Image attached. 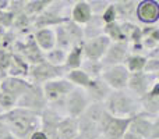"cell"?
Returning a JSON list of instances; mask_svg holds the SVG:
<instances>
[{"label": "cell", "instance_id": "39", "mask_svg": "<svg viewBox=\"0 0 159 139\" xmlns=\"http://www.w3.org/2000/svg\"><path fill=\"white\" fill-rule=\"evenodd\" d=\"M77 139H80V138H77Z\"/></svg>", "mask_w": 159, "mask_h": 139}, {"label": "cell", "instance_id": "23", "mask_svg": "<svg viewBox=\"0 0 159 139\" xmlns=\"http://www.w3.org/2000/svg\"><path fill=\"white\" fill-rule=\"evenodd\" d=\"M82 61H84V54H82V45L78 46H73L71 49L67 52L66 61H64V70L71 71V70H78L81 67Z\"/></svg>", "mask_w": 159, "mask_h": 139}, {"label": "cell", "instance_id": "1", "mask_svg": "<svg viewBox=\"0 0 159 139\" xmlns=\"http://www.w3.org/2000/svg\"><path fill=\"white\" fill-rule=\"evenodd\" d=\"M0 120L17 139H28L34 131L41 128L39 114L20 107H14L10 111L0 114Z\"/></svg>", "mask_w": 159, "mask_h": 139}, {"label": "cell", "instance_id": "27", "mask_svg": "<svg viewBox=\"0 0 159 139\" xmlns=\"http://www.w3.org/2000/svg\"><path fill=\"white\" fill-rule=\"evenodd\" d=\"M103 35L110 42H127L124 38L123 29H121L120 21H115L112 24H106L103 28Z\"/></svg>", "mask_w": 159, "mask_h": 139}, {"label": "cell", "instance_id": "18", "mask_svg": "<svg viewBox=\"0 0 159 139\" xmlns=\"http://www.w3.org/2000/svg\"><path fill=\"white\" fill-rule=\"evenodd\" d=\"M34 41H35L36 46L41 49L42 53H46L56 47V38H55V31L53 28H41V29H35L32 32Z\"/></svg>", "mask_w": 159, "mask_h": 139}, {"label": "cell", "instance_id": "30", "mask_svg": "<svg viewBox=\"0 0 159 139\" xmlns=\"http://www.w3.org/2000/svg\"><path fill=\"white\" fill-rule=\"evenodd\" d=\"M91 79L93 78H99L102 74V70H103V66H102L101 61H91V60H84L80 67Z\"/></svg>", "mask_w": 159, "mask_h": 139}, {"label": "cell", "instance_id": "34", "mask_svg": "<svg viewBox=\"0 0 159 139\" xmlns=\"http://www.w3.org/2000/svg\"><path fill=\"white\" fill-rule=\"evenodd\" d=\"M13 21H14V14L10 10H2L0 11V28H6V29H10L13 27Z\"/></svg>", "mask_w": 159, "mask_h": 139}, {"label": "cell", "instance_id": "28", "mask_svg": "<svg viewBox=\"0 0 159 139\" xmlns=\"http://www.w3.org/2000/svg\"><path fill=\"white\" fill-rule=\"evenodd\" d=\"M63 25H64V28H66L67 33H69L70 41H71L73 46L82 45V42H84V32H82L81 25H77L75 22L70 21V20H67Z\"/></svg>", "mask_w": 159, "mask_h": 139}, {"label": "cell", "instance_id": "8", "mask_svg": "<svg viewBox=\"0 0 159 139\" xmlns=\"http://www.w3.org/2000/svg\"><path fill=\"white\" fill-rule=\"evenodd\" d=\"M130 120L131 118H117L112 117L107 113V115L101 123V138L103 139H123L126 132L129 131Z\"/></svg>", "mask_w": 159, "mask_h": 139}, {"label": "cell", "instance_id": "16", "mask_svg": "<svg viewBox=\"0 0 159 139\" xmlns=\"http://www.w3.org/2000/svg\"><path fill=\"white\" fill-rule=\"evenodd\" d=\"M84 90L88 96L89 103H103L107 96L110 95V92H112V89L102 81L101 76L91 79L89 84L87 85V88Z\"/></svg>", "mask_w": 159, "mask_h": 139}, {"label": "cell", "instance_id": "13", "mask_svg": "<svg viewBox=\"0 0 159 139\" xmlns=\"http://www.w3.org/2000/svg\"><path fill=\"white\" fill-rule=\"evenodd\" d=\"M137 21L148 25H157L159 20V3L157 0H141L137 3V11H135Z\"/></svg>", "mask_w": 159, "mask_h": 139}, {"label": "cell", "instance_id": "12", "mask_svg": "<svg viewBox=\"0 0 159 139\" xmlns=\"http://www.w3.org/2000/svg\"><path fill=\"white\" fill-rule=\"evenodd\" d=\"M130 54V45L129 42H112L107 47L105 56L102 57L101 63L103 67L120 66L124 63L127 56Z\"/></svg>", "mask_w": 159, "mask_h": 139}, {"label": "cell", "instance_id": "24", "mask_svg": "<svg viewBox=\"0 0 159 139\" xmlns=\"http://www.w3.org/2000/svg\"><path fill=\"white\" fill-rule=\"evenodd\" d=\"M147 63V57L144 54H137V53H130L127 56V59L124 60L123 66L126 67V70L129 71L130 74H137L144 71V67H145Z\"/></svg>", "mask_w": 159, "mask_h": 139}, {"label": "cell", "instance_id": "9", "mask_svg": "<svg viewBox=\"0 0 159 139\" xmlns=\"http://www.w3.org/2000/svg\"><path fill=\"white\" fill-rule=\"evenodd\" d=\"M130 72L126 70L123 64L112 67H103L101 74V79L112 90H124L127 89Z\"/></svg>", "mask_w": 159, "mask_h": 139}, {"label": "cell", "instance_id": "3", "mask_svg": "<svg viewBox=\"0 0 159 139\" xmlns=\"http://www.w3.org/2000/svg\"><path fill=\"white\" fill-rule=\"evenodd\" d=\"M41 86H42V92H43L45 99L48 102V106L57 110L59 113H61L64 115V113H63L64 99L71 92V89L74 86L64 76L48 81L43 85H41Z\"/></svg>", "mask_w": 159, "mask_h": 139}, {"label": "cell", "instance_id": "14", "mask_svg": "<svg viewBox=\"0 0 159 139\" xmlns=\"http://www.w3.org/2000/svg\"><path fill=\"white\" fill-rule=\"evenodd\" d=\"M31 86V82L27 78H17V76H4L0 79V93L11 96L18 100Z\"/></svg>", "mask_w": 159, "mask_h": 139}, {"label": "cell", "instance_id": "31", "mask_svg": "<svg viewBox=\"0 0 159 139\" xmlns=\"http://www.w3.org/2000/svg\"><path fill=\"white\" fill-rule=\"evenodd\" d=\"M14 29L21 31V32L25 33V31H28L30 28H32V18L28 17L27 14L22 11V13L14 15V21H13V27Z\"/></svg>", "mask_w": 159, "mask_h": 139}, {"label": "cell", "instance_id": "4", "mask_svg": "<svg viewBox=\"0 0 159 139\" xmlns=\"http://www.w3.org/2000/svg\"><path fill=\"white\" fill-rule=\"evenodd\" d=\"M129 131L135 134L141 139H159V124L158 118L138 113L130 120Z\"/></svg>", "mask_w": 159, "mask_h": 139}, {"label": "cell", "instance_id": "26", "mask_svg": "<svg viewBox=\"0 0 159 139\" xmlns=\"http://www.w3.org/2000/svg\"><path fill=\"white\" fill-rule=\"evenodd\" d=\"M50 4V0H31V2H25L24 6V13L31 18H35L39 14H42Z\"/></svg>", "mask_w": 159, "mask_h": 139}, {"label": "cell", "instance_id": "5", "mask_svg": "<svg viewBox=\"0 0 159 139\" xmlns=\"http://www.w3.org/2000/svg\"><path fill=\"white\" fill-rule=\"evenodd\" d=\"M64 74H66L64 67H55L46 61H42L36 66L30 67L27 79L34 85H43L48 81L61 78V76H64Z\"/></svg>", "mask_w": 159, "mask_h": 139}, {"label": "cell", "instance_id": "15", "mask_svg": "<svg viewBox=\"0 0 159 139\" xmlns=\"http://www.w3.org/2000/svg\"><path fill=\"white\" fill-rule=\"evenodd\" d=\"M140 100V109L143 114L148 115V117H154L158 118V113H159V81L154 86L151 88L148 93L138 99Z\"/></svg>", "mask_w": 159, "mask_h": 139}, {"label": "cell", "instance_id": "36", "mask_svg": "<svg viewBox=\"0 0 159 139\" xmlns=\"http://www.w3.org/2000/svg\"><path fill=\"white\" fill-rule=\"evenodd\" d=\"M28 139H49V137H48V135L45 134L41 128H39V129H36V131H34L32 134L30 135V138Z\"/></svg>", "mask_w": 159, "mask_h": 139}, {"label": "cell", "instance_id": "11", "mask_svg": "<svg viewBox=\"0 0 159 139\" xmlns=\"http://www.w3.org/2000/svg\"><path fill=\"white\" fill-rule=\"evenodd\" d=\"M110 43H112V42H110L105 35L84 41L82 42V54H84V60L101 61Z\"/></svg>", "mask_w": 159, "mask_h": 139}, {"label": "cell", "instance_id": "38", "mask_svg": "<svg viewBox=\"0 0 159 139\" xmlns=\"http://www.w3.org/2000/svg\"><path fill=\"white\" fill-rule=\"evenodd\" d=\"M99 139H103V138H99Z\"/></svg>", "mask_w": 159, "mask_h": 139}, {"label": "cell", "instance_id": "2", "mask_svg": "<svg viewBox=\"0 0 159 139\" xmlns=\"http://www.w3.org/2000/svg\"><path fill=\"white\" fill-rule=\"evenodd\" d=\"M103 106L112 117L117 118H133L141 111L138 98L127 89L112 90L103 102Z\"/></svg>", "mask_w": 159, "mask_h": 139}, {"label": "cell", "instance_id": "17", "mask_svg": "<svg viewBox=\"0 0 159 139\" xmlns=\"http://www.w3.org/2000/svg\"><path fill=\"white\" fill-rule=\"evenodd\" d=\"M91 18H92V13H91L88 0H78V2L73 3L71 10H70V15H69L70 21L84 27Z\"/></svg>", "mask_w": 159, "mask_h": 139}, {"label": "cell", "instance_id": "25", "mask_svg": "<svg viewBox=\"0 0 159 139\" xmlns=\"http://www.w3.org/2000/svg\"><path fill=\"white\" fill-rule=\"evenodd\" d=\"M64 78H66L74 88H81V89H85L87 85L89 84V81H91V78L81 68L67 71V72L64 74Z\"/></svg>", "mask_w": 159, "mask_h": 139}, {"label": "cell", "instance_id": "22", "mask_svg": "<svg viewBox=\"0 0 159 139\" xmlns=\"http://www.w3.org/2000/svg\"><path fill=\"white\" fill-rule=\"evenodd\" d=\"M103 28L105 24L99 15H92V18L82 27V32H84V41L87 39H92L96 36L103 35Z\"/></svg>", "mask_w": 159, "mask_h": 139}, {"label": "cell", "instance_id": "33", "mask_svg": "<svg viewBox=\"0 0 159 139\" xmlns=\"http://www.w3.org/2000/svg\"><path fill=\"white\" fill-rule=\"evenodd\" d=\"M102 21H103V24H112V22L117 21V14H116V10H115V6H113V2L109 3V6L106 7V10L102 13L101 15Z\"/></svg>", "mask_w": 159, "mask_h": 139}, {"label": "cell", "instance_id": "10", "mask_svg": "<svg viewBox=\"0 0 159 139\" xmlns=\"http://www.w3.org/2000/svg\"><path fill=\"white\" fill-rule=\"evenodd\" d=\"M157 82H158V75H151V74H147L144 71L137 74H130L127 90L140 99L145 93H148Z\"/></svg>", "mask_w": 159, "mask_h": 139}, {"label": "cell", "instance_id": "35", "mask_svg": "<svg viewBox=\"0 0 159 139\" xmlns=\"http://www.w3.org/2000/svg\"><path fill=\"white\" fill-rule=\"evenodd\" d=\"M144 72L158 75L159 72V57H147V63L144 67Z\"/></svg>", "mask_w": 159, "mask_h": 139}, {"label": "cell", "instance_id": "21", "mask_svg": "<svg viewBox=\"0 0 159 139\" xmlns=\"http://www.w3.org/2000/svg\"><path fill=\"white\" fill-rule=\"evenodd\" d=\"M28 70H30V66L27 64V61H25L21 56L13 53L10 66H8V70H7V75L17 76V78H27Z\"/></svg>", "mask_w": 159, "mask_h": 139}, {"label": "cell", "instance_id": "19", "mask_svg": "<svg viewBox=\"0 0 159 139\" xmlns=\"http://www.w3.org/2000/svg\"><path fill=\"white\" fill-rule=\"evenodd\" d=\"M137 3L133 0H120V2H113L116 14H117V21H126V22H134L137 24Z\"/></svg>", "mask_w": 159, "mask_h": 139}, {"label": "cell", "instance_id": "6", "mask_svg": "<svg viewBox=\"0 0 159 139\" xmlns=\"http://www.w3.org/2000/svg\"><path fill=\"white\" fill-rule=\"evenodd\" d=\"M16 107L30 110V111L36 113V114H41V113L48 107V102L43 96L41 85L31 84V86L28 88L27 92L17 100Z\"/></svg>", "mask_w": 159, "mask_h": 139}, {"label": "cell", "instance_id": "32", "mask_svg": "<svg viewBox=\"0 0 159 139\" xmlns=\"http://www.w3.org/2000/svg\"><path fill=\"white\" fill-rule=\"evenodd\" d=\"M110 2H106V0H91V2H88V4H89V8H91V13H92V15H102V13H103L105 10H106V7L109 6Z\"/></svg>", "mask_w": 159, "mask_h": 139}, {"label": "cell", "instance_id": "20", "mask_svg": "<svg viewBox=\"0 0 159 139\" xmlns=\"http://www.w3.org/2000/svg\"><path fill=\"white\" fill-rule=\"evenodd\" d=\"M56 134L59 139H77L78 138V121L77 118L64 115L57 124Z\"/></svg>", "mask_w": 159, "mask_h": 139}, {"label": "cell", "instance_id": "7", "mask_svg": "<svg viewBox=\"0 0 159 139\" xmlns=\"http://www.w3.org/2000/svg\"><path fill=\"white\" fill-rule=\"evenodd\" d=\"M88 106H89V100L85 90L81 88H73L71 92L64 99L63 113L66 117L78 118L84 114Z\"/></svg>", "mask_w": 159, "mask_h": 139}, {"label": "cell", "instance_id": "37", "mask_svg": "<svg viewBox=\"0 0 159 139\" xmlns=\"http://www.w3.org/2000/svg\"><path fill=\"white\" fill-rule=\"evenodd\" d=\"M0 114H2V110H0Z\"/></svg>", "mask_w": 159, "mask_h": 139}, {"label": "cell", "instance_id": "29", "mask_svg": "<svg viewBox=\"0 0 159 139\" xmlns=\"http://www.w3.org/2000/svg\"><path fill=\"white\" fill-rule=\"evenodd\" d=\"M66 56H67V52L59 49V47H53L52 50L43 53L45 61L52 64V66H55V67H63L64 61H66Z\"/></svg>", "mask_w": 159, "mask_h": 139}]
</instances>
